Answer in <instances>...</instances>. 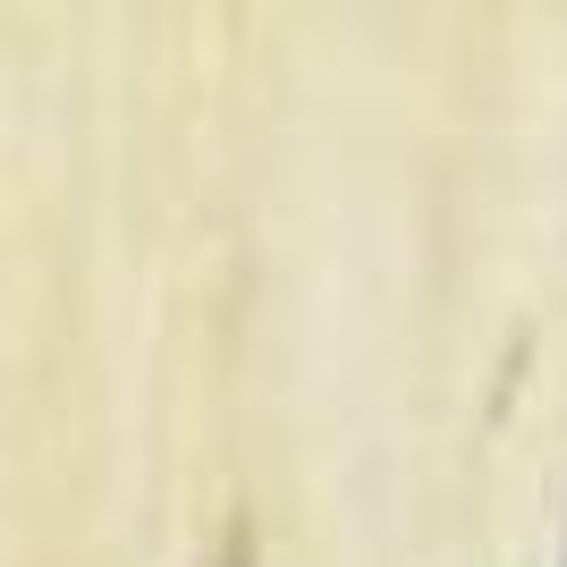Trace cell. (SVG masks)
Listing matches in <instances>:
<instances>
[{
	"label": "cell",
	"instance_id": "cell-1",
	"mask_svg": "<svg viewBox=\"0 0 567 567\" xmlns=\"http://www.w3.org/2000/svg\"><path fill=\"white\" fill-rule=\"evenodd\" d=\"M213 567H255V534H246V525H229V543H220Z\"/></svg>",
	"mask_w": 567,
	"mask_h": 567
}]
</instances>
